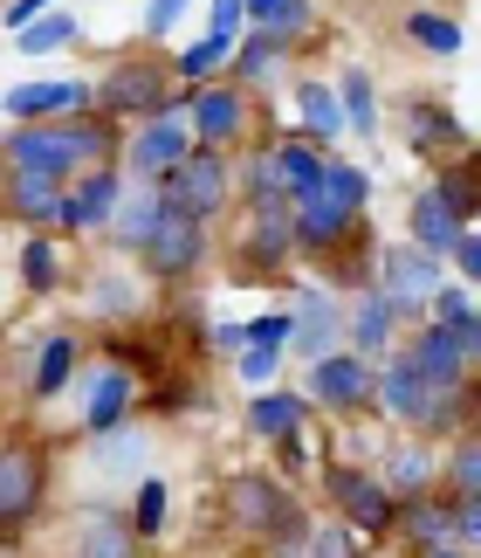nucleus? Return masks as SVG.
I'll list each match as a JSON object with an SVG mask.
<instances>
[{"label":"nucleus","mask_w":481,"mask_h":558,"mask_svg":"<svg viewBox=\"0 0 481 558\" xmlns=\"http://www.w3.org/2000/svg\"><path fill=\"white\" fill-rule=\"evenodd\" d=\"M399 35H406L420 56H441V62H454V56L468 49V28H461L447 8H406V14H399Z\"/></svg>","instance_id":"obj_38"},{"label":"nucleus","mask_w":481,"mask_h":558,"mask_svg":"<svg viewBox=\"0 0 481 558\" xmlns=\"http://www.w3.org/2000/svg\"><path fill=\"white\" fill-rule=\"evenodd\" d=\"M90 311L97 317H111V325H124V317H138L145 311V276L131 269V263H97L90 269Z\"/></svg>","instance_id":"obj_36"},{"label":"nucleus","mask_w":481,"mask_h":558,"mask_svg":"<svg viewBox=\"0 0 481 558\" xmlns=\"http://www.w3.org/2000/svg\"><path fill=\"white\" fill-rule=\"evenodd\" d=\"M70 111H90V83L83 76H28L0 90V118L8 124H41V118H70Z\"/></svg>","instance_id":"obj_18"},{"label":"nucleus","mask_w":481,"mask_h":558,"mask_svg":"<svg viewBox=\"0 0 481 558\" xmlns=\"http://www.w3.org/2000/svg\"><path fill=\"white\" fill-rule=\"evenodd\" d=\"M8 551H14V545H0V558H8Z\"/></svg>","instance_id":"obj_61"},{"label":"nucleus","mask_w":481,"mask_h":558,"mask_svg":"<svg viewBox=\"0 0 481 558\" xmlns=\"http://www.w3.org/2000/svg\"><path fill=\"white\" fill-rule=\"evenodd\" d=\"M412 558H474V551H461V545H433V551H412Z\"/></svg>","instance_id":"obj_57"},{"label":"nucleus","mask_w":481,"mask_h":558,"mask_svg":"<svg viewBox=\"0 0 481 558\" xmlns=\"http://www.w3.org/2000/svg\"><path fill=\"white\" fill-rule=\"evenodd\" d=\"M76 373H83V338L76 331H41L35 366H28V400L35 407H55L76 386Z\"/></svg>","instance_id":"obj_27"},{"label":"nucleus","mask_w":481,"mask_h":558,"mask_svg":"<svg viewBox=\"0 0 481 558\" xmlns=\"http://www.w3.org/2000/svg\"><path fill=\"white\" fill-rule=\"evenodd\" d=\"M468 407H474V421H481V366L468 373Z\"/></svg>","instance_id":"obj_58"},{"label":"nucleus","mask_w":481,"mask_h":558,"mask_svg":"<svg viewBox=\"0 0 481 558\" xmlns=\"http://www.w3.org/2000/svg\"><path fill=\"white\" fill-rule=\"evenodd\" d=\"M275 201H289V193H282V173L269 159V138H248L234 153V207H275Z\"/></svg>","instance_id":"obj_37"},{"label":"nucleus","mask_w":481,"mask_h":558,"mask_svg":"<svg viewBox=\"0 0 481 558\" xmlns=\"http://www.w3.org/2000/svg\"><path fill=\"white\" fill-rule=\"evenodd\" d=\"M83 35V21L70 14V8H49L41 21H28V28L14 35V49L28 56V62H41V56H55V49H70V41Z\"/></svg>","instance_id":"obj_43"},{"label":"nucleus","mask_w":481,"mask_h":558,"mask_svg":"<svg viewBox=\"0 0 481 558\" xmlns=\"http://www.w3.org/2000/svg\"><path fill=\"white\" fill-rule=\"evenodd\" d=\"M55 456H62L55 435H28V427H8V435H0V545H21L49 518Z\"/></svg>","instance_id":"obj_2"},{"label":"nucleus","mask_w":481,"mask_h":558,"mask_svg":"<svg viewBox=\"0 0 481 558\" xmlns=\"http://www.w3.org/2000/svg\"><path fill=\"white\" fill-rule=\"evenodd\" d=\"M118 201H124V173H118V166H97V173L70 180V186H62L55 234H62V242H103V228H111Z\"/></svg>","instance_id":"obj_16"},{"label":"nucleus","mask_w":481,"mask_h":558,"mask_svg":"<svg viewBox=\"0 0 481 558\" xmlns=\"http://www.w3.org/2000/svg\"><path fill=\"white\" fill-rule=\"evenodd\" d=\"M447 276L454 283H468L481 296V228H461V242L447 248Z\"/></svg>","instance_id":"obj_51"},{"label":"nucleus","mask_w":481,"mask_h":558,"mask_svg":"<svg viewBox=\"0 0 481 558\" xmlns=\"http://www.w3.org/2000/svg\"><path fill=\"white\" fill-rule=\"evenodd\" d=\"M124 524L138 531V545H159L165 524H172V483H165V476H138V483H131Z\"/></svg>","instance_id":"obj_41"},{"label":"nucleus","mask_w":481,"mask_h":558,"mask_svg":"<svg viewBox=\"0 0 481 558\" xmlns=\"http://www.w3.org/2000/svg\"><path fill=\"white\" fill-rule=\"evenodd\" d=\"M303 504L310 497H303L296 483H282L275 469H234V476L221 483V518H227V531L240 545H269Z\"/></svg>","instance_id":"obj_8"},{"label":"nucleus","mask_w":481,"mask_h":558,"mask_svg":"<svg viewBox=\"0 0 481 558\" xmlns=\"http://www.w3.org/2000/svg\"><path fill=\"white\" fill-rule=\"evenodd\" d=\"M49 8H55V0H8V8H0V28H8V35H21L28 21H41Z\"/></svg>","instance_id":"obj_55"},{"label":"nucleus","mask_w":481,"mask_h":558,"mask_svg":"<svg viewBox=\"0 0 481 558\" xmlns=\"http://www.w3.org/2000/svg\"><path fill=\"white\" fill-rule=\"evenodd\" d=\"M62 558H145V545H138V531L124 524V510L97 497V504H83L76 518H70Z\"/></svg>","instance_id":"obj_19"},{"label":"nucleus","mask_w":481,"mask_h":558,"mask_svg":"<svg viewBox=\"0 0 481 558\" xmlns=\"http://www.w3.org/2000/svg\"><path fill=\"white\" fill-rule=\"evenodd\" d=\"M371 469H379V483H385L399 504H406V497H433V489H441V448L420 441V435H392Z\"/></svg>","instance_id":"obj_20"},{"label":"nucleus","mask_w":481,"mask_h":558,"mask_svg":"<svg viewBox=\"0 0 481 558\" xmlns=\"http://www.w3.org/2000/svg\"><path fill=\"white\" fill-rule=\"evenodd\" d=\"M0 8H8V0H0Z\"/></svg>","instance_id":"obj_63"},{"label":"nucleus","mask_w":481,"mask_h":558,"mask_svg":"<svg viewBox=\"0 0 481 558\" xmlns=\"http://www.w3.org/2000/svg\"><path fill=\"white\" fill-rule=\"evenodd\" d=\"M289 359L296 366H317V359L344 352V296L323 290V283H289Z\"/></svg>","instance_id":"obj_14"},{"label":"nucleus","mask_w":481,"mask_h":558,"mask_svg":"<svg viewBox=\"0 0 481 558\" xmlns=\"http://www.w3.org/2000/svg\"><path fill=\"white\" fill-rule=\"evenodd\" d=\"M331 90H337V111H344V138L379 145V132H385V104H379V83H371L365 62H344V70L331 76Z\"/></svg>","instance_id":"obj_28"},{"label":"nucleus","mask_w":481,"mask_h":558,"mask_svg":"<svg viewBox=\"0 0 481 558\" xmlns=\"http://www.w3.org/2000/svg\"><path fill=\"white\" fill-rule=\"evenodd\" d=\"M399 352L433 379V393H468V373H474V366H468L461 338H454L447 325H433V317H427V325H412V331L399 338Z\"/></svg>","instance_id":"obj_21"},{"label":"nucleus","mask_w":481,"mask_h":558,"mask_svg":"<svg viewBox=\"0 0 481 558\" xmlns=\"http://www.w3.org/2000/svg\"><path fill=\"white\" fill-rule=\"evenodd\" d=\"M0 242H8V221H0Z\"/></svg>","instance_id":"obj_60"},{"label":"nucleus","mask_w":481,"mask_h":558,"mask_svg":"<svg viewBox=\"0 0 481 558\" xmlns=\"http://www.w3.org/2000/svg\"><path fill=\"white\" fill-rule=\"evenodd\" d=\"M441 489H454V497H481V441L474 435L441 448Z\"/></svg>","instance_id":"obj_45"},{"label":"nucleus","mask_w":481,"mask_h":558,"mask_svg":"<svg viewBox=\"0 0 481 558\" xmlns=\"http://www.w3.org/2000/svg\"><path fill=\"white\" fill-rule=\"evenodd\" d=\"M159 193H151L145 180H124V201H118V214H111V228H103V248L118 255V263H131L145 242H151V228H159Z\"/></svg>","instance_id":"obj_31"},{"label":"nucleus","mask_w":481,"mask_h":558,"mask_svg":"<svg viewBox=\"0 0 481 558\" xmlns=\"http://www.w3.org/2000/svg\"><path fill=\"white\" fill-rule=\"evenodd\" d=\"M186 132L193 145H207V153H240V145L255 138V97L240 90V83H200L186 104Z\"/></svg>","instance_id":"obj_11"},{"label":"nucleus","mask_w":481,"mask_h":558,"mask_svg":"<svg viewBox=\"0 0 481 558\" xmlns=\"http://www.w3.org/2000/svg\"><path fill=\"white\" fill-rule=\"evenodd\" d=\"M454 338H461V352H468V366H481V304L461 317V325H447Z\"/></svg>","instance_id":"obj_56"},{"label":"nucleus","mask_w":481,"mask_h":558,"mask_svg":"<svg viewBox=\"0 0 481 558\" xmlns=\"http://www.w3.org/2000/svg\"><path fill=\"white\" fill-rule=\"evenodd\" d=\"M433 407H441V393H433V379L412 366V359L392 345L385 359H379V414L392 435H427V421H433Z\"/></svg>","instance_id":"obj_13"},{"label":"nucleus","mask_w":481,"mask_h":558,"mask_svg":"<svg viewBox=\"0 0 481 558\" xmlns=\"http://www.w3.org/2000/svg\"><path fill=\"white\" fill-rule=\"evenodd\" d=\"M406 242L427 248V255H447L454 242H461V221H454V207H447L427 180L406 193Z\"/></svg>","instance_id":"obj_35"},{"label":"nucleus","mask_w":481,"mask_h":558,"mask_svg":"<svg viewBox=\"0 0 481 558\" xmlns=\"http://www.w3.org/2000/svg\"><path fill=\"white\" fill-rule=\"evenodd\" d=\"M371 276H379V228H371V214H365L351 242L331 248V255L317 263V283L337 290V296H358V290H371Z\"/></svg>","instance_id":"obj_29"},{"label":"nucleus","mask_w":481,"mask_h":558,"mask_svg":"<svg viewBox=\"0 0 481 558\" xmlns=\"http://www.w3.org/2000/svg\"><path fill=\"white\" fill-rule=\"evenodd\" d=\"M172 90H180V83H172L165 49H131V56H118L111 70L90 83V111H103L111 124H124V132H131V124L159 118Z\"/></svg>","instance_id":"obj_5"},{"label":"nucleus","mask_w":481,"mask_h":558,"mask_svg":"<svg viewBox=\"0 0 481 558\" xmlns=\"http://www.w3.org/2000/svg\"><path fill=\"white\" fill-rule=\"evenodd\" d=\"M227 283L234 290H289V269L303 263L296 255V228H289V201L275 207H234V228L221 242Z\"/></svg>","instance_id":"obj_3"},{"label":"nucleus","mask_w":481,"mask_h":558,"mask_svg":"<svg viewBox=\"0 0 481 558\" xmlns=\"http://www.w3.org/2000/svg\"><path fill=\"white\" fill-rule=\"evenodd\" d=\"M76 393H83V407H76V435L97 441V435H111V427L138 421L145 379L131 373V366H118V359H103L97 373H76Z\"/></svg>","instance_id":"obj_12"},{"label":"nucleus","mask_w":481,"mask_h":558,"mask_svg":"<svg viewBox=\"0 0 481 558\" xmlns=\"http://www.w3.org/2000/svg\"><path fill=\"white\" fill-rule=\"evenodd\" d=\"M186 14H193V0H145V49H159Z\"/></svg>","instance_id":"obj_52"},{"label":"nucleus","mask_w":481,"mask_h":558,"mask_svg":"<svg viewBox=\"0 0 481 558\" xmlns=\"http://www.w3.org/2000/svg\"><path fill=\"white\" fill-rule=\"evenodd\" d=\"M124 153V124L103 111H70V118H41V124H8L0 132V166L14 173H49V180H83L97 166H118Z\"/></svg>","instance_id":"obj_1"},{"label":"nucleus","mask_w":481,"mask_h":558,"mask_svg":"<svg viewBox=\"0 0 481 558\" xmlns=\"http://www.w3.org/2000/svg\"><path fill=\"white\" fill-rule=\"evenodd\" d=\"M289 97H296V138H310L317 153H344V111H337V90L331 76H289Z\"/></svg>","instance_id":"obj_26"},{"label":"nucleus","mask_w":481,"mask_h":558,"mask_svg":"<svg viewBox=\"0 0 481 558\" xmlns=\"http://www.w3.org/2000/svg\"><path fill=\"white\" fill-rule=\"evenodd\" d=\"M468 435H474V441H481V421H474V427H468Z\"/></svg>","instance_id":"obj_59"},{"label":"nucleus","mask_w":481,"mask_h":558,"mask_svg":"<svg viewBox=\"0 0 481 558\" xmlns=\"http://www.w3.org/2000/svg\"><path fill=\"white\" fill-rule=\"evenodd\" d=\"M14 276H21L28 296H55L62 283H70V242H62V234H21Z\"/></svg>","instance_id":"obj_34"},{"label":"nucleus","mask_w":481,"mask_h":558,"mask_svg":"<svg viewBox=\"0 0 481 558\" xmlns=\"http://www.w3.org/2000/svg\"><path fill=\"white\" fill-rule=\"evenodd\" d=\"M248 8V28H261V35H282V41H310L317 35V0H240Z\"/></svg>","instance_id":"obj_40"},{"label":"nucleus","mask_w":481,"mask_h":558,"mask_svg":"<svg viewBox=\"0 0 481 558\" xmlns=\"http://www.w3.org/2000/svg\"><path fill=\"white\" fill-rule=\"evenodd\" d=\"M145 448H151V427H145V414H138V421L111 427V435H97V441H90V462L103 469V476H131V469L145 476Z\"/></svg>","instance_id":"obj_42"},{"label":"nucleus","mask_w":481,"mask_h":558,"mask_svg":"<svg viewBox=\"0 0 481 558\" xmlns=\"http://www.w3.org/2000/svg\"><path fill=\"white\" fill-rule=\"evenodd\" d=\"M399 317H392V296L371 283V290H358V296H344V345H351L358 359H371V366H379V359L399 345Z\"/></svg>","instance_id":"obj_23"},{"label":"nucleus","mask_w":481,"mask_h":558,"mask_svg":"<svg viewBox=\"0 0 481 558\" xmlns=\"http://www.w3.org/2000/svg\"><path fill=\"white\" fill-rule=\"evenodd\" d=\"M399 138H406V153L420 159V166H441L454 153H468L474 132H468V118L454 111L447 97H406L399 104Z\"/></svg>","instance_id":"obj_15"},{"label":"nucleus","mask_w":481,"mask_h":558,"mask_svg":"<svg viewBox=\"0 0 481 558\" xmlns=\"http://www.w3.org/2000/svg\"><path fill=\"white\" fill-rule=\"evenodd\" d=\"M0 180H8V166H0Z\"/></svg>","instance_id":"obj_62"},{"label":"nucleus","mask_w":481,"mask_h":558,"mask_svg":"<svg viewBox=\"0 0 481 558\" xmlns=\"http://www.w3.org/2000/svg\"><path fill=\"white\" fill-rule=\"evenodd\" d=\"M317 504H323V518L351 524L371 551L392 545V524H399V497H392V489L379 483V469H371V462L323 456V462H317Z\"/></svg>","instance_id":"obj_4"},{"label":"nucleus","mask_w":481,"mask_h":558,"mask_svg":"<svg viewBox=\"0 0 481 558\" xmlns=\"http://www.w3.org/2000/svg\"><path fill=\"white\" fill-rule=\"evenodd\" d=\"M193 153V132H186V118H145V124H131L124 132V153H118V173L124 180H159V173H172Z\"/></svg>","instance_id":"obj_17"},{"label":"nucleus","mask_w":481,"mask_h":558,"mask_svg":"<svg viewBox=\"0 0 481 558\" xmlns=\"http://www.w3.org/2000/svg\"><path fill=\"white\" fill-rule=\"evenodd\" d=\"M392 545L412 551H433V545H454V489H433V497H406L399 504V524H392Z\"/></svg>","instance_id":"obj_30"},{"label":"nucleus","mask_w":481,"mask_h":558,"mask_svg":"<svg viewBox=\"0 0 481 558\" xmlns=\"http://www.w3.org/2000/svg\"><path fill=\"white\" fill-rule=\"evenodd\" d=\"M385 296H392V317H399V331L427 325V296L447 283V255H427L412 248L406 234L399 242H379V276H371Z\"/></svg>","instance_id":"obj_10"},{"label":"nucleus","mask_w":481,"mask_h":558,"mask_svg":"<svg viewBox=\"0 0 481 558\" xmlns=\"http://www.w3.org/2000/svg\"><path fill=\"white\" fill-rule=\"evenodd\" d=\"M454 545L481 558V497H454Z\"/></svg>","instance_id":"obj_54"},{"label":"nucleus","mask_w":481,"mask_h":558,"mask_svg":"<svg viewBox=\"0 0 481 558\" xmlns=\"http://www.w3.org/2000/svg\"><path fill=\"white\" fill-rule=\"evenodd\" d=\"M317 462H323L317 421H310V427H296V435H282V441H275V476H282V483H296V489H303V476H310Z\"/></svg>","instance_id":"obj_46"},{"label":"nucleus","mask_w":481,"mask_h":558,"mask_svg":"<svg viewBox=\"0 0 481 558\" xmlns=\"http://www.w3.org/2000/svg\"><path fill=\"white\" fill-rule=\"evenodd\" d=\"M474 304H481V296H474L468 283H454V276H447V283L427 296V317H433V325H461V317H468Z\"/></svg>","instance_id":"obj_50"},{"label":"nucleus","mask_w":481,"mask_h":558,"mask_svg":"<svg viewBox=\"0 0 481 558\" xmlns=\"http://www.w3.org/2000/svg\"><path fill=\"white\" fill-rule=\"evenodd\" d=\"M303 400H310L317 421H337V427L379 421V414H371V407H379V366L344 345L331 359H317V366H303Z\"/></svg>","instance_id":"obj_9"},{"label":"nucleus","mask_w":481,"mask_h":558,"mask_svg":"<svg viewBox=\"0 0 481 558\" xmlns=\"http://www.w3.org/2000/svg\"><path fill=\"white\" fill-rule=\"evenodd\" d=\"M55 214H62V180L14 173V166H8V180H0V221L28 228V234H55Z\"/></svg>","instance_id":"obj_24"},{"label":"nucleus","mask_w":481,"mask_h":558,"mask_svg":"<svg viewBox=\"0 0 481 558\" xmlns=\"http://www.w3.org/2000/svg\"><path fill=\"white\" fill-rule=\"evenodd\" d=\"M289 56H296V41H282V35H261V28H240L234 41V56H227V83H240L255 104L275 90L282 76H289Z\"/></svg>","instance_id":"obj_22"},{"label":"nucleus","mask_w":481,"mask_h":558,"mask_svg":"<svg viewBox=\"0 0 481 558\" xmlns=\"http://www.w3.org/2000/svg\"><path fill=\"white\" fill-rule=\"evenodd\" d=\"M193 407H207V386L165 379V386H151V393L138 400V414H145V421H180V414H193Z\"/></svg>","instance_id":"obj_47"},{"label":"nucleus","mask_w":481,"mask_h":558,"mask_svg":"<svg viewBox=\"0 0 481 558\" xmlns=\"http://www.w3.org/2000/svg\"><path fill=\"white\" fill-rule=\"evenodd\" d=\"M240 421H248V441L255 448H275L282 435H296V427H310V400H303V386L289 379H275V386H261V393H248V407H240Z\"/></svg>","instance_id":"obj_25"},{"label":"nucleus","mask_w":481,"mask_h":558,"mask_svg":"<svg viewBox=\"0 0 481 558\" xmlns=\"http://www.w3.org/2000/svg\"><path fill=\"white\" fill-rule=\"evenodd\" d=\"M427 186L454 207V221L474 228V221H481V138L468 145V153H454V159H441V166H427Z\"/></svg>","instance_id":"obj_33"},{"label":"nucleus","mask_w":481,"mask_h":558,"mask_svg":"<svg viewBox=\"0 0 481 558\" xmlns=\"http://www.w3.org/2000/svg\"><path fill=\"white\" fill-rule=\"evenodd\" d=\"M323 193H331L337 207H351V214H371V193H379V180H371V166H358V159L331 153V173H323Z\"/></svg>","instance_id":"obj_44"},{"label":"nucleus","mask_w":481,"mask_h":558,"mask_svg":"<svg viewBox=\"0 0 481 558\" xmlns=\"http://www.w3.org/2000/svg\"><path fill=\"white\" fill-rule=\"evenodd\" d=\"M269 159H275V173H282V193H289V207L296 201H310V193H323V173H331V153H317L310 138H296L289 124L269 138Z\"/></svg>","instance_id":"obj_32"},{"label":"nucleus","mask_w":481,"mask_h":558,"mask_svg":"<svg viewBox=\"0 0 481 558\" xmlns=\"http://www.w3.org/2000/svg\"><path fill=\"white\" fill-rule=\"evenodd\" d=\"M303 558H371V545L358 538L351 524H337V518H317V531H310V551Z\"/></svg>","instance_id":"obj_48"},{"label":"nucleus","mask_w":481,"mask_h":558,"mask_svg":"<svg viewBox=\"0 0 481 558\" xmlns=\"http://www.w3.org/2000/svg\"><path fill=\"white\" fill-rule=\"evenodd\" d=\"M474 228H481V221H474Z\"/></svg>","instance_id":"obj_64"},{"label":"nucleus","mask_w":481,"mask_h":558,"mask_svg":"<svg viewBox=\"0 0 481 558\" xmlns=\"http://www.w3.org/2000/svg\"><path fill=\"white\" fill-rule=\"evenodd\" d=\"M240 28H248V8H240V0H207V35L213 41H240Z\"/></svg>","instance_id":"obj_53"},{"label":"nucleus","mask_w":481,"mask_h":558,"mask_svg":"<svg viewBox=\"0 0 481 558\" xmlns=\"http://www.w3.org/2000/svg\"><path fill=\"white\" fill-rule=\"evenodd\" d=\"M213 263H221V234L200 228V221H180V214H159L151 242L131 255V269H138L151 290H193Z\"/></svg>","instance_id":"obj_7"},{"label":"nucleus","mask_w":481,"mask_h":558,"mask_svg":"<svg viewBox=\"0 0 481 558\" xmlns=\"http://www.w3.org/2000/svg\"><path fill=\"white\" fill-rule=\"evenodd\" d=\"M227 41H213L207 28L193 35V41H180V49H172L165 62H172V83H180V90H200V83H221L227 76Z\"/></svg>","instance_id":"obj_39"},{"label":"nucleus","mask_w":481,"mask_h":558,"mask_svg":"<svg viewBox=\"0 0 481 558\" xmlns=\"http://www.w3.org/2000/svg\"><path fill=\"white\" fill-rule=\"evenodd\" d=\"M151 193H159V207L180 214V221L221 228L234 214V153H207V145H193L172 173L151 180Z\"/></svg>","instance_id":"obj_6"},{"label":"nucleus","mask_w":481,"mask_h":558,"mask_svg":"<svg viewBox=\"0 0 481 558\" xmlns=\"http://www.w3.org/2000/svg\"><path fill=\"white\" fill-rule=\"evenodd\" d=\"M227 366H234V379L248 386V393H261V386H275V379H282V366H289V352H261V345H248V352H234Z\"/></svg>","instance_id":"obj_49"}]
</instances>
